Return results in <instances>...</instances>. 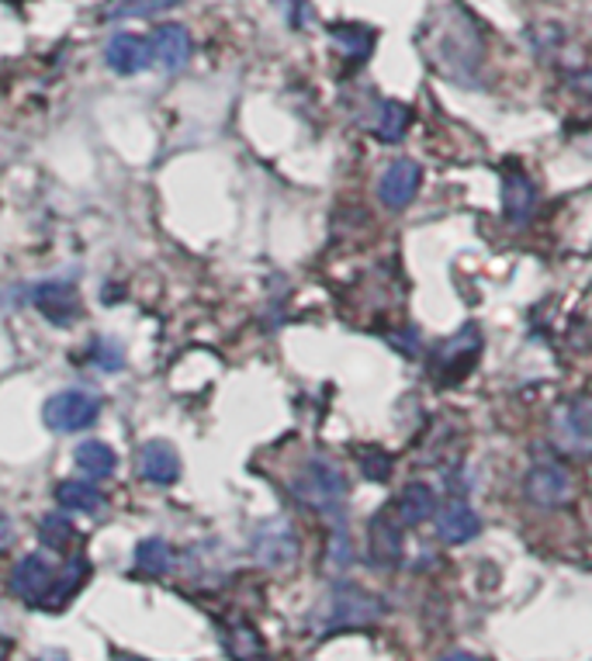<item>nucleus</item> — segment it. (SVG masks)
<instances>
[{"label": "nucleus", "mask_w": 592, "mask_h": 661, "mask_svg": "<svg viewBox=\"0 0 592 661\" xmlns=\"http://www.w3.org/2000/svg\"><path fill=\"white\" fill-rule=\"evenodd\" d=\"M382 600L357 585H337L329 592V600L316 613V630L319 634H337V630H354V627H371L382 620Z\"/></svg>", "instance_id": "1"}, {"label": "nucleus", "mask_w": 592, "mask_h": 661, "mask_svg": "<svg viewBox=\"0 0 592 661\" xmlns=\"http://www.w3.org/2000/svg\"><path fill=\"white\" fill-rule=\"evenodd\" d=\"M288 489L301 505H309V510L337 513L346 499V478L337 465H329V460L309 457V460H301V468L295 471Z\"/></svg>", "instance_id": "2"}, {"label": "nucleus", "mask_w": 592, "mask_h": 661, "mask_svg": "<svg viewBox=\"0 0 592 661\" xmlns=\"http://www.w3.org/2000/svg\"><path fill=\"white\" fill-rule=\"evenodd\" d=\"M551 444L568 457H592V395H572L555 406Z\"/></svg>", "instance_id": "3"}, {"label": "nucleus", "mask_w": 592, "mask_h": 661, "mask_svg": "<svg viewBox=\"0 0 592 661\" xmlns=\"http://www.w3.org/2000/svg\"><path fill=\"white\" fill-rule=\"evenodd\" d=\"M523 492L534 505L540 510H558L576 492V478L568 471L561 460H537V465L526 471V481H523Z\"/></svg>", "instance_id": "4"}, {"label": "nucleus", "mask_w": 592, "mask_h": 661, "mask_svg": "<svg viewBox=\"0 0 592 661\" xmlns=\"http://www.w3.org/2000/svg\"><path fill=\"white\" fill-rule=\"evenodd\" d=\"M98 412H101L98 395L83 388H70L46 402V426L56 433H80L87 426H94Z\"/></svg>", "instance_id": "5"}, {"label": "nucleus", "mask_w": 592, "mask_h": 661, "mask_svg": "<svg viewBox=\"0 0 592 661\" xmlns=\"http://www.w3.org/2000/svg\"><path fill=\"white\" fill-rule=\"evenodd\" d=\"M478 354H481V333H478V326H465L457 337H451L441 350H436V364H433L436 378H441L444 385H457V381L465 378V374L475 367Z\"/></svg>", "instance_id": "6"}, {"label": "nucleus", "mask_w": 592, "mask_h": 661, "mask_svg": "<svg viewBox=\"0 0 592 661\" xmlns=\"http://www.w3.org/2000/svg\"><path fill=\"white\" fill-rule=\"evenodd\" d=\"M11 589H14L18 600H25V603H32V606H46L49 596H53V589H56V571L49 568L46 558L29 555V558H21V561L14 565V571H11Z\"/></svg>", "instance_id": "7"}, {"label": "nucleus", "mask_w": 592, "mask_h": 661, "mask_svg": "<svg viewBox=\"0 0 592 661\" xmlns=\"http://www.w3.org/2000/svg\"><path fill=\"white\" fill-rule=\"evenodd\" d=\"M253 555H257L260 565H267V568L292 565L295 555H298V540L292 534V526L284 523V520L260 523L257 531H253Z\"/></svg>", "instance_id": "8"}, {"label": "nucleus", "mask_w": 592, "mask_h": 661, "mask_svg": "<svg viewBox=\"0 0 592 661\" xmlns=\"http://www.w3.org/2000/svg\"><path fill=\"white\" fill-rule=\"evenodd\" d=\"M423 184V170L415 160H395L385 173H382V184H378V197L382 205L391 212H402L415 202Z\"/></svg>", "instance_id": "9"}, {"label": "nucleus", "mask_w": 592, "mask_h": 661, "mask_svg": "<svg viewBox=\"0 0 592 661\" xmlns=\"http://www.w3.org/2000/svg\"><path fill=\"white\" fill-rule=\"evenodd\" d=\"M367 550H371V561L391 568L402 561V550H406V534H402V523H395L388 513H378L367 526Z\"/></svg>", "instance_id": "10"}, {"label": "nucleus", "mask_w": 592, "mask_h": 661, "mask_svg": "<svg viewBox=\"0 0 592 661\" xmlns=\"http://www.w3.org/2000/svg\"><path fill=\"white\" fill-rule=\"evenodd\" d=\"M32 305H35L38 312L46 316L49 322H56V326L73 322L77 312H80V298H77V292H73V284H66V281H46V284H38V288L32 292Z\"/></svg>", "instance_id": "11"}, {"label": "nucleus", "mask_w": 592, "mask_h": 661, "mask_svg": "<svg viewBox=\"0 0 592 661\" xmlns=\"http://www.w3.org/2000/svg\"><path fill=\"white\" fill-rule=\"evenodd\" d=\"M502 212L513 226H526L537 212V187L523 170H510L502 178Z\"/></svg>", "instance_id": "12"}, {"label": "nucleus", "mask_w": 592, "mask_h": 661, "mask_svg": "<svg viewBox=\"0 0 592 661\" xmlns=\"http://www.w3.org/2000/svg\"><path fill=\"white\" fill-rule=\"evenodd\" d=\"M478 531H481V520L465 499H451L444 510H436V534H441V540L468 544L478 537Z\"/></svg>", "instance_id": "13"}, {"label": "nucleus", "mask_w": 592, "mask_h": 661, "mask_svg": "<svg viewBox=\"0 0 592 661\" xmlns=\"http://www.w3.org/2000/svg\"><path fill=\"white\" fill-rule=\"evenodd\" d=\"M104 59H107V66H112L115 73L132 77V73L146 70V66L152 62V49H149V42H146V38L122 32V35H115L112 42H107Z\"/></svg>", "instance_id": "14"}, {"label": "nucleus", "mask_w": 592, "mask_h": 661, "mask_svg": "<svg viewBox=\"0 0 592 661\" xmlns=\"http://www.w3.org/2000/svg\"><path fill=\"white\" fill-rule=\"evenodd\" d=\"M139 475L152 485H173L181 478V457L167 440H149L139 451Z\"/></svg>", "instance_id": "15"}, {"label": "nucleus", "mask_w": 592, "mask_h": 661, "mask_svg": "<svg viewBox=\"0 0 592 661\" xmlns=\"http://www.w3.org/2000/svg\"><path fill=\"white\" fill-rule=\"evenodd\" d=\"M149 49H152V62L173 73L191 59V35L184 25H160L157 35L149 38Z\"/></svg>", "instance_id": "16"}, {"label": "nucleus", "mask_w": 592, "mask_h": 661, "mask_svg": "<svg viewBox=\"0 0 592 661\" xmlns=\"http://www.w3.org/2000/svg\"><path fill=\"white\" fill-rule=\"evenodd\" d=\"M395 513H399V523H409V526L430 523L436 516V495H433V489H430V485H423V481L406 485L399 502H395Z\"/></svg>", "instance_id": "17"}, {"label": "nucleus", "mask_w": 592, "mask_h": 661, "mask_svg": "<svg viewBox=\"0 0 592 661\" xmlns=\"http://www.w3.org/2000/svg\"><path fill=\"white\" fill-rule=\"evenodd\" d=\"M77 468L83 471V478L104 481V478L115 475L118 454L107 447V444H101V440H83V444L77 447Z\"/></svg>", "instance_id": "18"}, {"label": "nucleus", "mask_w": 592, "mask_h": 661, "mask_svg": "<svg viewBox=\"0 0 592 661\" xmlns=\"http://www.w3.org/2000/svg\"><path fill=\"white\" fill-rule=\"evenodd\" d=\"M56 499H59V505H66V510H73V513H98L104 505V495L94 489L91 481H80V478L59 481Z\"/></svg>", "instance_id": "19"}, {"label": "nucleus", "mask_w": 592, "mask_h": 661, "mask_svg": "<svg viewBox=\"0 0 592 661\" xmlns=\"http://www.w3.org/2000/svg\"><path fill=\"white\" fill-rule=\"evenodd\" d=\"M329 35H333L337 46L354 59V62H364L371 56V49H375V32L364 29V25H333L329 29Z\"/></svg>", "instance_id": "20"}, {"label": "nucleus", "mask_w": 592, "mask_h": 661, "mask_svg": "<svg viewBox=\"0 0 592 661\" xmlns=\"http://www.w3.org/2000/svg\"><path fill=\"white\" fill-rule=\"evenodd\" d=\"M87 571H91V565H87L83 555H73L70 561H66V568L56 575V589H53V596H49L46 609H59L66 600H70L73 592L87 582Z\"/></svg>", "instance_id": "21"}, {"label": "nucleus", "mask_w": 592, "mask_h": 661, "mask_svg": "<svg viewBox=\"0 0 592 661\" xmlns=\"http://www.w3.org/2000/svg\"><path fill=\"white\" fill-rule=\"evenodd\" d=\"M136 568L146 571V575H152V579L167 575V571L173 568V550H170V544L160 540V537L143 540V544L136 547Z\"/></svg>", "instance_id": "22"}, {"label": "nucleus", "mask_w": 592, "mask_h": 661, "mask_svg": "<svg viewBox=\"0 0 592 661\" xmlns=\"http://www.w3.org/2000/svg\"><path fill=\"white\" fill-rule=\"evenodd\" d=\"M409 118H412V112H409V104H402V101H385L382 107H378V136L385 139V143H399L402 136H406V128H409Z\"/></svg>", "instance_id": "23"}, {"label": "nucleus", "mask_w": 592, "mask_h": 661, "mask_svg": "<svg viewBox=\"0 0 592 661\" xmlns=\"http://www.w3.org/2000/svg\"><path fill=\"white\" fill-rule=\"evenodd\" d=\"M226 651L236 658V661H257L263 654V641L257 627L250 624H232L229 634H226Z\"/></svg>", "instance_id": "24"}, {"label": "nucleus", "mask_w": 592, "mask_h": 661, "mask_svg": "<svg viewBox=\"0 0 592 661\" xmlns=\"http://www.w3.org/2000/svg\"><path fill=\"white\" fill-rule=\"evenodd\" d=\"M181 0H118V4L107 11L112 18H152V14H163L170 8H178Z\"/></svg>", "instance_id": "25"}, {"label": "nucleus", "mask_w": 592, "mask_h": 661, "mask_svg": "<svg viewBox=\"0 0 592 661\" xmlns=\"http://www.w3.org/2000/svg\"><path fill=\"white\" fill-rule=\"evenodd\" d=\"M38 537H42V544H46V547L62 550L66 544L73 540V523L62 520V516H46L38 523Z\"/></svg>", "instance_id": "26"}, {"label": "nucleus", "mask_w": 592, "mask_h": 661, "mask_svg": "<svg viewBox=\"0 0 592 661\" xmlns=\"http://www.w3.org/2000/svg\"><path fill=\"white\" fill-rule=\"evenodd\" d=\"M91 361H94L101 371L112 374V371H122V367H125V350H122V343L101 337V340H94V346H91Z\"/></svg>", "instance_id": "27"}, {"label": "nucleus", "mask_w": 592, "mask_h": 661, "mask_svg": "<svg viewBox=\"0 0 592 661\" xmlns=\"http://www.w3.org/2000/svg\"><path fill=\"white\" fill-rule=\"evenodd\" d=\"M357 460H361V471L367 478H375V481H388L391 478V457L382 447H364L357 454Z\"/></svg>", "instance_id": "28"}, {"label": "nucleus", "mask_w": 592, "mask_h": 661, "mask_svg": "<svg viewBox=\"0 0 592 661\" xmlns=\"http://www.w3.org/2000/svg\"><path fill=\"white\" fill-rule=\"evenodd\" d=\"M329 561H333V568H346L354 561V555H350V537L343 534V526H337L333 544H329Z\"/></svg>", "instance_id": "29"}, {"label": "nucleus", "mask_w": 592, "mask_h": 661, "mask_svg": "<svg viewBox=\"0 0 592 661\" xmlns=\"http://www.w3.org/2000/svg\"><path fill=\"white\" fill-rule=\"evenodd\" d=\"M441 661H478L475 654H468V651H451V654H444Z\"/></svg>", "instance_id": "30"}, {"label": "nucleus", "mask_w": 592, "mask_h": 661, "mask_svg": "<svg viewBox=\"0 0 592 661\" xmlns=\"http://www.w3.org/2000/svg\"><path fill=\"white\" fill-rule=\"evenodd\" d=\"M115 661H143V658H132V654H118Z\"/></svg>", "instance_id": "31"}]
</instances>
